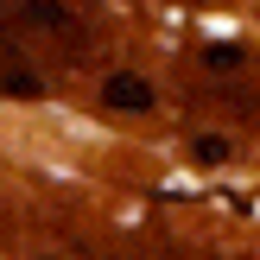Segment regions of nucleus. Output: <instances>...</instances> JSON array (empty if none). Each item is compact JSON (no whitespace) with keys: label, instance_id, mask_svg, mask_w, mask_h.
<instances>
[{"label":"nucleus","instance_id":"nucleus-1","mask_svg":"<svg viewBox=\"0 0 260 260\" xmlns=\"http://www.w3.org/2000/svg\"><path fill=\"white\" fill-rule=\"evenodd\" d=\"M102 102H108L114 114H152L159 108V89H152L140 70H114L108 83H102Z\"/></svg>","mask_w":260,"mask_h":260},{"label":"nucleus","instance_id":"nucleus-2","mask_svg":"<svg viewBox=\"0 0 260 260\" xmlns=\"http://www.w3.org/2000/svg\"><path fill=\"white\" fill-rule=\"evenodd\" d=\"M190 152H197V165H229V159H235V140H229V134H197Z\"/></svg>","mask_w":260,"mask_h":260},{"label":"nucleus","instance_id":"nucleus-3","mask_svg":"<svg viewBox=\"0 0 260 260\" xmlns=\"http://www.w3.org/2000/svg\"><path fill=\"white\" fill-rule=\"evenodd\" d=\"M203 63H210V70H241V63H248V51L229 45V38H216V45H203Z\"/></svg>","mask_w":260,"mask_h":260},{"label":"nucleus","instance_id":"nucleus-4","mask_svg":"<svg viewBox=\"0 0 260 260\" xmlns=\"http://www.w3.org/2000/svg\"><path fill=\"white\" fill-rule=\"evenodd\" d=\"M0 83H7V95H25V102H32L38 89H45V83H38V70H7Z\"/></svg>","mask_w":260,"mask_h":260}]
</instances>
